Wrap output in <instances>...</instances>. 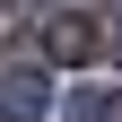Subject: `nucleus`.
<instances>
[{"instance_id": "obj_1", "label": "nucleus", "mask_w": 122, "mask_h": 122, "mask_svg": "<svg viewBox=\"0 0 122 122\" xmlns=\"http://www.w3.org/2000/svg\"><path fill=\"white\" fill-rule=\"evenodd\" d=\"M96 44H105V26H96V18H79V9H52V18H44V61H52V70L96 61Z\"/></svg>"}, {"instance_id": "obj_2", "label": "nucleus", "mask_w": 122, "mask_h": 122, "mask_svg": "<svg viewBox=\"0 0 122 122\" xmlns=\"http://www.w3.org/2000/svg\"><path fill=\"white\" fill-rule=\"evenodd\" d=\"M44 105H52V79H35V70H0V122H44Z\"/></svg>"}, {"instance_id": "obj_3", "label": "nucleus", "mask_w": 122, "mask_h": 122, "mask_svg": "<svg viewBox=\"0 0 122 122\" xmlns=\"http://www.w3.org/2000/svg\"><path fill=\"white\" fill-rule=\"evenodd\" d=\"M61 113H70V122H122V96H105V87H79Z\"/></svg>"}, {"instance_id": "obj_4", "label": "nucleus", "mask_w": 122, "mask_h": 122, "mask_svg": "<svg viewBox=\"0 0 122 122\" xmlns=\"http://www.w3.org/2000/svg\"><path fill=\"white\" fill-rule=\"evenodd\" d=\"M105 44H113V61H122V9H113V26H105Z\"/></svg>"}]
</instances>
